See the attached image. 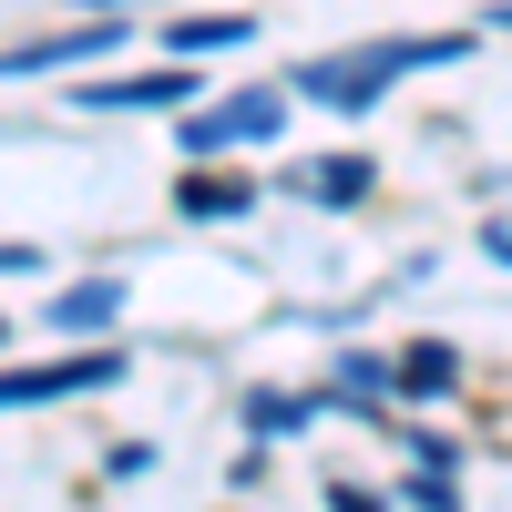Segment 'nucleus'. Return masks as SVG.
Returning a JSON list of instances; mask_svg holds the SVG:
<instances>
[{"mask_svg": "<svg viewBox=\"0 0 512 512\" xmlns=\"http://www.w3.org/2000/svg\"><path fill=\"white\" fill-rule=\"evenodd\" d=\"M451 52H472V31H441V41H359V52L297 62V93H308V103H338V113H369V103L390 93L400 72H420V62H451Z\"/></svg>", "mask_w": 512, "mask_h": 512, "instance_id": "1", "label": "nucleus"}, {"mask_svg": "<svg viewBox=\"0 0 512 512\" xmlns=\"http://www.w3.org/2000/svg\"><path fill=\"white\" fill-rule=\"evenodd\" d=\"M113 379H123V349H93V359H41V369H0V410L82 400V390H113Z\"/></svg>", "mask_w": 512, "mask_h": 512, "instance_id": "2", "label": "nucleus"}, {"mask_svg": "<svg viewBox=\"0 0 512 512\" xmlns=\"http://www.w3.org/2000/svg\"><path fill=\"white\" fill-rule=\"evenodd\" d=\"M277 134H287V93H236L216 113H185V154L195 164L226 154V144H277Z\"/></svg>", "mask_w": 512, "mask_h": 512, "instance_id": "3", "label": "nucleus"}, {"mask_svg": "<svg viewBox=\"0 0 512 512\" xmlns=\"http://www.w3.org/2000/svg\"><path fill=\"white\" fill-rule=\"evenodd\" d=\"M113 21H82V31H52V41H21V52H0V82H21V72H62V62H93V52H113Z\"/></svg>", "mask_w": 512, "mask_h": 512, "instance_id": "4", "label": "nucleus"}, {"mask_svg": "<svg viewBox=\"0 0 512 512\" xmlns=\"http://www.w3.org/2000/svg\"><path fill=\"white\" fill-rule=\"evenodd\" d=\"M246 31H256L246 11H195V21H175V31H164V52H175V62H195V52H236Z\"/></svg>", "mask_w": 512, "mask_h": 512, "instance_id": "5", "label": "nucleus"}, {"mask_svg": "<svg viewBox=\"0 0 512 512\" xmlns=\"http://www.w3.org/2000/svg\"><path fill=\"white\" fill-rule=\"evenodd\" d=\"M103 318H123V277H82L52 297V328H103Z\"/></svg>", "mask_w": 512, "mask_h": 512, "instance_id": "6", "label": "nucleus"}, {"mask_svg": "<svg viewBox=\"0 0 512 512\" xmlns=\"http://www.w3.org/2000/svg\"><path fill=\"white\" fill-rule=\"evenodd\" d=\"M175 205H185L195 226H205V216L226 226V216H246V205H256V185H246V175H185V195H175Z\"/></svg>", "mask_w": 512, "mask_h": 512, "instance_id": "7", "label": "nucleus"}, {"mask_svg": "<svg viewBox=\"0 0 512 512\" xmlns=\"http://www.w3.org/2000/svg\"><path fill=\"white\" fill-rule=\"evenodd\" d=\"M451 379H461V349H441V338H420V349H400V390H410V400H441Z\"/></svg>", "mask_w": 512, "mask_h": 512, "instance_id": "8", "label": "nucleus"}, {"mask_svg": "<svg viewBox=\"0 0 512 512\" xmlns=\"http://www.w3.org/2000/svg\"><path fill=\"white\" fill-rule=\"evenodd\" d=\"M185 93V72H144V82H93L82 93V113H134V103H175Z\"/></svg>", "mask_w": 512, "mask_h": 512, "instance_id": "9", "label": "nucleus"}, {"mask_svg": "<svg viewBox=\"0 0 512 512\" xmlns=\"http://www.w3.org/2000/svg\"><path fill=\"white\" fill-rule=\"evenodd\" d=\"M297 185H308L318 205H359V195H369V164H359V154H328V164H308Z\"/></svg>", "mask_w": 512, "mask_h": 512, "instance_id": "10", "label": "nucleus"}, {"mask_svg": "<svg viewBox=\"0 0 512 512\" xmlns=\"http://www.w3.org/2000/svg\"><path fill=\"white\" fill-rule=\"evenodd\" d=\"M246 420H256V431H297V420H308V400H277V390H267V400H256Z\"/></svg>", "mask_w": 512, "mask_h": 512, "instance_id": "11", "label": "nucleus"}, {"mask_svg": "<svg viewBox=\"0 0 512 512\" xmlns=\"http://www.w3.org/2000/svg\"><path fill=\"white\" fill-rule=\"evenodd\" d=\"M492 256H512V216H502V226H492Z\"/></svg>", "mask_w": 512, "mask_h": 512, "instance_id": "12", "label": "nucleus"}]
</instances>
